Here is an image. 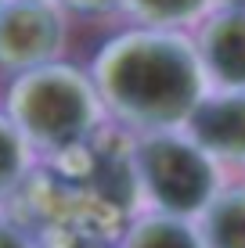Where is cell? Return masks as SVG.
<instances>
[{"label": "cell", "mask_w": 245, "mask_h": 248, "mask_svg": "<svg viewBox=\"0 0 245 248\" xmlns=\"http://www.w3.org/2000/svg\"><path fill=\"white\" fill-rule=\"evenodd\" d=\"M209 7V0H119V11L141 29H191Z\"/></svg>", "instance_id": "cell-9"}, {"label": "cell", "mask_w": 245, "mask_h": 248, "mask_svg": "<svg viewBox=\"0 0 245 248\" xmlns=\"http://www.w3.org/2000/svg\"><path fill=\"white\" fill-rule=\"evenodd\" d=\"M65 7L58 0H4L0 4V68L11 76L62 62Z\"/></svg>", "instance_id": "cell-4"}, {"label": "cell", "mask_w": 245, "mask_h": 248, "mask_svg": "<svg viewBox=\"0 0 245 248\" xmlns=\"http://www.w3.org/2000/svg\"><path fill=\"white\" fill-rule=\"evenodd\" d=\"M0 248H40V241L22 219L0 216Z\"/></svg>", "instance_id": "cell-11"}, {"label": "cell", "mask_w": 245, "mask_h": 248, "mask_svg": "<svg viewBox=\"0 0 245 248\" xmlns=\"http://www.w3.org/2000/svg\"><path fill=\"white\" fill-rule=\"evenodd\" d=\"M213 7H245V0H209Z\"/></svg>", "instance_id": "cell-13"}, {"label": "cell", "mask_w": 245, "mask_h": 248, "mask_svg": "<svg viewBox=\"0 0 245 248\" xmlns=\"http://www.w3.org/2000/svg\"><path fill=\"white\" fill-rule=\"evenodd\" d=\"M191 40L209 90H245V7H209Z\"/></svg>", "instance_id": "cell-5"}, {"label": "cell", "mask_w": 245, "mask_h": 248, "mask_svg": "<svg viewBox=\"0 0 245 248\" xmlns=\"http://www.w3.org/2000/svg\"><path fill=\"white\" fill-rule=\"evenodd\" d=\"M36 169V155L0 108V205L11 202Z\"/></svg>", "instance_id": "cell-10"}, {"label": "cell", "mask_w": 245, "mask_h": 248, "mask_svg": "<svg viewBox=\"0 0 245 248\" xmlns=\"http://www.w3.org/2000/svg\"><path fill=\"white\" fill-rule=\"evenodd\" d=\"M65 11H76V15H112L119 11V0H58Z\"/></svg>", "instance_id": "cell-12"}, {"label": "cell", "mask_w": 245, "mask_h": 248, "mask_svg": "<svg viewBox=\"0 0 245 248\" xmlns=\"http://www.w3.org/2000/svg\"><path fill=\"white\" fill-rule=\"evenodd\" d=\"M195 227L206 248H245V184H224Z\"/></svg>", "instance_id": "cell-8"}, {"label": "cell", "mask_w": 245, "mask_h": 248, "mask_svg": "<svg viewBox=\"0 0 245 248\" xmlns=\"http://www.w3.org/2000/svg\"><path fill=\"white\" fill-rule=\"evenodd\" d=\"M80 248H112V245H101V241H87V245H80Z\"/></svg>", "instance_id": "cell-14"}, {"label": "cell", "mask_w": 245, "mask_h": 248, "mask_svg": "<svg viewBox=\"0 0 245 248\" xmlns=\"http://www.w3.org/2000/svg\"><path fill=\"white\" fill-rule=\"evenodd\" d=\"M184 133L220 166H245V90H209Z\"/></svg>", "instance_id": "cell-6"}, {"label": "cell", "mask_w": 245, "mask_h": 248, "mask_svg": "<svg viewBox=\"0 0 245 248\" xmlns=\"http://www.w3.org/2000/svg\"><path fill=\"white\" fill-rule=\"evenodd\" d=\"M0 4H4V0H0Z\"/></svg>", "instance_id": "cell-15"}, {"label": "cell", "mask_w": 245, "mask_h": 248, "mask_svg": "<svg viewBox=\"0 0 245 248\" xmlns=\"http://www.w3.org/2000/svg\"><path fill=\"white\" fill-rule=\"evenodd\" d=\"M112 248H206L195 219H177L166 212L141 209L123 223Z\"/></svg>", "instance_id": "cell-7"}, {"label": "cell", "mask_w": 245, "mask_h": 248, "mask_svg": "<svg viewBox=\"0 0 245 248\" xmlns=\"http://www.w3.org/2000/svg\"><path fill=\"white\" fill-rule=\"evenodd\" d=\"M4 115L25 137L36 158H58L83 148L108 123L90 76L69 62H50L11 76Z\"/></svg>", "instance_id": "cell-2"}, {"label": "cell", "mask_w": 245, "mask_h": 248, "mask_svg": "<svg viewBox=\"0 0 245 248\" xmlns=\"http://www.w3.org/2000/svg\"><path fill=\"white\" fill-rule=\"evenodd\" d=\"M130 173L141 209L177 219H198L224 187L220 162L209 158L184 130L133 133Z\"/></svg>", "instance_id": "cell-3"}, {"label": "cell", "mask_w": 245, "mask_h": 248, "mask_svg": "<svg viewBox=\"0 0 245 248\" xmlns=\"http://www.w3.org/2000/svg\"><path fill=\"white\" fill-rule=\"evenodd\" d=\"M87 76L105 115L133 133L184 130L209 93L195 40L184 29L115 32L98 47Z\"/></svg>", "instance_id": "cell-1"}]
</instances>
